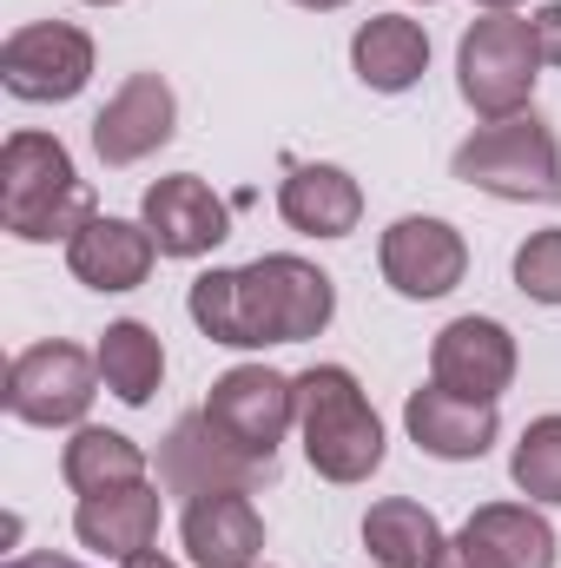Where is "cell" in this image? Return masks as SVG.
<instances>
[{"mask_svg":"<svg viewBox=\"0 0 561 568\" xmlns=\"http://www.w3.org/2000/svg\"><path fill=\"white\" fill-rule=\"evenodd\" d=\"M185 311H192V324L212 344H232V351L304 344V337H324V324L337 317V284L324 278L310 258L265 252V258H252L238 272L192 278Z\"/></svg>","mask_w":561,"mask_h":568,"instance_id":"cell-1","label":"cell"},{"mask_svg":"<svg viewBox=\"0 0 561 568\" xmlns=\"http://www.w3.org/2000/svg\"><path fill=\"white\" fill-rule=\"evenodd\" d=\"M93 219V192L73 172V152L53 133H13L0 145V225L27 245L73 239Z\"/></svg>","mask_w":561,"mask_h":568,"instance_id":"cell-2","label":"cell"},{"mask_svg":"<svg viewBox=\"0 0 561 568\" xmlns=\"http://www.w3.org/2000/svg\"><path fill=\"white\" fill-rule=\"evenodd\" d=\"M297 429L324 483H370L384 469V424L344 364H310L297 377Z\"/></svg>","mask_w":561,"mask_h":568,"instance_id":"cell-3","label":"cell"},{"mask_svg":"<svg viewBox=\"0 0 561 568\" xmlns=\"http://www.w3.org/2000/svg\"><path fill=\"white\" fill-rule=\"evenodd\" d=\"M449 172L489 199H516V205H555L561 199V145L555 133L536 120V113H516V120H489L476 126L469 140L456 145Z\"/></svg>","mask_w":561,"mask_h":568,"instance_id":"cell-4","label":"cell"},{"mask_svg":"<svg viewBox=\"0 0 561 568\" xmlns=\"http://www.w3.org/2000/svg\"><path fill=\"white\" fill-rule=\"evenodd\" d=\"M536 73H542V40H536V20H522V13H482L456 47V87H462L469 113H482V120L529 113Z\"/></svg>","mask_w":561,"mask_h":568,"instance_id":"cell-5","label":"cell"},{"mask_svg":"<svg viewBox=\"0 0 561 568\" xmlns=\"http://www.w3.org/2000/svg\"><path fill=\"white\" fill-rule=\"evenodd\" d=\"M265 483H278V456H245L238 443H225L205 410H192V417H178L172 436L159 443V489L165 496H218V489H265Z\"/></svg>","mask_w":561,"mask_h":568,"instance_id":"cell-6","label":"cell"},{"mask_svg":"<svg viewBox=\"0 0 561 568\" xmlns=\"http://www.w3.org/2000/svg\"><path fill=\"white\" fill-rule=\"evenodd\" d=\"M93 397H100V357H86L80 344H60V337L20 351L7 371V410L33 429L80 424L93 410Z\"/></svg>","mask_w":561,"mask_h":568,"instance_id":"cell-7","label":"cell"},{"mask_svg":"<svg viewBox=\"0 0 561 568\" xmlns=\"http://www.w3.org/2000/svg\"><path fill=\"white\" fill-rule=\"evenodd\" d=\"M93 80V40L67 20H33L20 33H7L0 47V87L27 106H60L73 93H86Z\"/></svg>","mask_w":561,"mask_h":568,"instance_id":"cell-8","label":"cell"},{"mask_svg":"<svg viewBox=\"0 0 561 568\" xmlns=\"http://www.w3.org/2000/svg\"><path fill=\"white\" fill-rule=\"evenodd\" d=\"M205 417L245 456H278L284 429L297 424V377H284L272 364H238V371H225L212 384Z\"/></svg>","mask_w":561,"mask_h":568,"instance_id":"cell-9","label":"cell"},{"mask_svg":"<svg viewBox=\"0 0 561 568\" xmlns=\"http://www.w3.org/2000/svg\"><path fill=\"white\" fill-rule=\"evenodd\" d=\"M429 384L476 397V404H502V390L516 384V337L496 317H456L436 331L429 344Z\"/></svg>","mask_w":561,"mask_h":568,"instance_id":"cell-10","label":"cell"},{"mask_svg":"<svg viewBox=\"0 0 561 568\" xmlns=\"http://www.w3.org/2000/svg\"><path fill=\"white\" fill-rule=\"evenodd\" d=\"M377 265L397 297H449L469 278V245L449 219H397L377 245Z\"/></svg>","mask_w":561,"mask_h":568,"instance_id":"cell-11","label":"cell"},{"mask_svg":"<svg viewBox=\"0 0 561 568\" xmlns=\"http://www.w3.org/2000/svg\"><path fill=\"white\" fill-rule=\"evenodd\" d=\"M140 225L152 232L159 258H205L212 245L232 239V212H225V199L198 172H172V179L145 185Z\"/></svg>","mask_w":561,"mask_h":568,"instance_id":"cell-12","label":"cell"},{"mask_svg":"<svg viewBox=\"0 0 561 568\" xmlns=\"http://www.w3.org/2000/svg\"><path fill=\"white\" fill-rule=\"evenodd\" d=\"M178 133V100L159 73H133L120 80V93L93 113V152L106 165H140L159 145Z\"/></svg>","mask_w":561,"mask_h":568,"instance_id":"cell-13","label":"cell"},{"mask_svg":"<svg viewBox=\"0 0 561 568\" xmlns=\"http://www.w3.org/2000/svg\"><path fill=\"white\" fill-rule=\"evenodd\" d=\"M185 556L198 568H258L265 549V516L245 489H218V496H192L185 503Z\"/></svg>","mask_w":561,"mask_h":568,"instance_id":"cell-14","label":"cell"},{"mask_svg":"<svg viewBox=\"0 0 561 568\" xmlns=\"http://www.w3.org/2000/svg\"><path fill=\"white\" fill-rule=\"evenodd\" d=\"M404 424H410V443H417L422 456L476 463V456H489L502 417H496V404H476V397H456L442 384H422V390H410V404H404Z\"/></svg>","mask_w":561,"mask_h":568,"instance_id":"cell-15","label":"cell"},{"mask_svg":"<svg viewBox=\"0 0 561 568\" xmlns=\"http://www.w3.org/2000/svg\"><path fill=\"white\" fill-rule=\"evenodd\" d=\"M152 258H159L152 232L133 225V219H106V212H93L67 239V272L86 291H140L152 278Z\"/></svg>","mask_w":561,"mask_h":568,"instance_id":"cell-16","label":"cell"},{"mask_svg":"<svg viewBox=\"0 0 561 568\" xmlns=\"http://www.w3.org/2000/svg\"><path fill=\"white\" fill-rule=\"evenodd\" d=\"M73 536L86 549H100L106 562H133L159 542V489L152 483H126V489H100L80 496L73 509Z\"/></svg>","mask_w":561,"mask_h":568,"instance_id":"cell-17","label":"cell"},{"mask_svg":"<svg viewBox=\"0 0 561 568\" xmlns=\"http://www.w3.org/2000/svg\"><path fill=\"white\" fill-rule=\"evenodd\" d=\"M278 212L304 239H350L364 219V185L344 165H290L278 185Z\"/></svg>","mask_w":561,"mask_h":568,"instance_id":"cell-18","label":"cell"},{"mask_svg":"<svg viewBox=\"0 0 561 568\" xmlns=\"http://www.w3.org/2000/svg\"><path fill=\"white\" fill-rule=\"evenodd\" d=\"M350 67L370 93H410L429 73V33L410 13H370L350 40Z\"/></svg>","mask_w":561,"mask_h":568,"instance_id":"cell-19","label":"cell"},{"mask_svg":"<svg viewBox=\"0 0 561 568\" xmlns=\"http://www.w3.org/2000/svg\"><path fill=\"white\" fill-rule=\"evenodd\" d=\"M462 542L489 568H555V529L529 503H482L462 523Z\"/></svg>","mask_w":561,"mask_h":568,"instance_id":"cell-20","label":"cell"},{"mask_svg":"<svg viewBox=\"0 0 561 568\" xmlns=\"http://www.w3.org/2000/svg\"><path fill=\"white\" fill-rule=\"evenodd\" d=\"M442 523L410 503V496H384V503H370V516H364V549H370V562L377 568H436L442 562Z\"/></svg>","mask_w":561,"mask_h":568,"instance_id":"cell-21","label":"cell"},{"mask_svg":"<svg viewBox=\"0 0 561 568\" xmlns=\"http://www.w3.org/2000/svg\"><path fill=\"white\" fill-rule=\"evenodd\" d=\"M60 476L73 496H100V489H126V483H145V449L120 429H93L80 424L73 443L60 449Z\"/></svg>","mask_w":561,"mask_h":568,"instance_id":"cell-22","label":"cell"},{"mask_svg":"<svg viewBox=\"0 0 561 568\" xmlns=\"http://www.w3.org/2000/svg\"><path fill=\"white\" fill-rule=\"evenodd\" d=\"M93 357H100V384H106L120 404H133V410L152 404V390H159V377H165V344L152 337V324H140V317L106 324V337H100Z\"/></svg>","mask_w":561,"mask_h":568,"instance_id":"cell-23","label":"cell"},{"mask_svg":"<svg viewBox=\"0 0 561 568\" xmlns=\"http://www.w3.org/2000/svg\"><path fill=\"white\" fill-rule=\"evenodd\" d=\"M509 476L529 503H561V417H536L522 429V443L509 456Z\"/></svg>","mask_w":561,"mask_h":568,"instance_id":"cell-24","label":"cell"},{"mask_svg":"<svg viewBox=\"0 0 561 568\" xmlns=\"http://www.w3.org/2000/svg\"><path fill=\"white\" fill-rule=\"evenodd\" d=\"M516 284H522V297H536V304H561V225L522 239V252H516Z\"/></svg>","mask_w":561,"mask_h":568,"instance_id":"cell-25","label":"cell"},{"mask_svg":"<svg viewBox=\"0 0 561 568\" xmlns=\"http://www.w3.org/2000/svg\"><path fill=\"white\" fill-rule=\"evenodd\" d=\"M536 40H542V60L561 67V0H549V7L536 13Z\"/></svg>","mask_w":561,"mask_h":568,"instance_id":"cell-26","label":"cell"},{"mask_svg":"<svg viewBox=\"0 0 561 568\" xmlns=\"http://www.w3.org/2000/svg\"><path fill=\"white\" fill-rule=\"evenodd\" d=\"M436 568H489V562H482V556L456 536V542H442V562H436Z\"/></svg>","mask_w":561,"mask_h":568,"instance_id":"cell-27","label":"cell"},{"mask_svg":"<svg viewBox=\"0 0 561 568\" xmlns=\"http://www.w3.org/2000/svg\"><path fill=\"white\" fill-rule=\"evenodd\" d=\"M7 568H86V562H73V556H13Z\"/></svg>","mask_w":561,"mask_h":568,"instance_id":"cell-28","label":"cell"},{"mask_svg":"<svg viewBox=\"0 0 561 568\" xmlns=\"http://www.w3.org/2000/svg\"><path fill=\"white\" fill-rule=\"evenodd\" d=\"M126 568H178V562H165V556H152V549H145V556H133Z\"/></svg>","mask_w":561,"mask_h":568,"instance_id":"cell-29","label":"cell"},{"mask_svg":"<svg viewBox=\"0 0 561 568\" xmlns=\"http://www.w3.org/2000/svg\"><path fill=\"white\" fill-rule=\"evenodd\" d=\"M476 7H489V13H516L522 0H476Z\"/></svg>","mask_w":561,"mask_h":568,"instance_id":"cell-30","label":"cell"},{"mask_svg":"<svg viewBox=\"0 0 561 568\" xmlns=\"http://www.w3.org/2000/svg\"><path fill=\"white\" fill-rule=\"evenodd\" d=\"M297 7H310V13H330V7H344V0H297Z\"/></svg>","mask_w":561,"mask_h":568,"instance_id":"cell-31","label":"cell"},{"mask_svg":"<svg viewBox=\"0 0 561 568\" xmlns=\"http://www.w3.org/2000/svg\"><path fill=\"white\" fill-rule=\"evenodd\" d=\"M86 7H120V0H86Z\"/></svg>","mask_w":561,"mask_h":568,"instance_id":"cell-32","label":"cell"},{"mask_svg":"<svg viewBox=\"0 0 561 568\" xmlns=\"http://www.w3.org/2000/svg\"><path fill=\"white\" fill-rule=\"evenodd\" d=\"M422 7H429V0H422Z\"/></svg>","mask_w":561,"mask_h":568,"instance_id":"cell-33","label":"cell"}]
</instances>
